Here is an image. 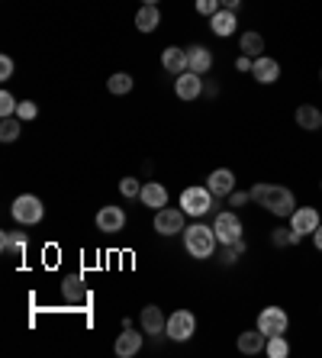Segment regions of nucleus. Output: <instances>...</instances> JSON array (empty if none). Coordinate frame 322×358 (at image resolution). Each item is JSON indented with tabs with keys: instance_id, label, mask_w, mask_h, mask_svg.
<instances>
[{
	"instance_id": "1",
	"label": "nucleus",
	"mask_w": 322,
	"mask_h": 358,
	"mask_svg": "<svg viewBox=\"0 0 322 358\" xmlns=\"http://www.w3.org/2000/svg\"><path fill=\"white\" fill-rule=\"evenodd\" d=\"M251 200H255L258 207H265L268 213L274 217H290L293 210H297V197L290 187H281V184H255L251 187Z\"/></svg>"
},
{
	"instance_id": "2",
	"label": "nucleus",
	"mask_w": 322,
	"mask_h": 358,
	"mask_svg": "<svg viewBox=\"0 0 322 358\" xmlns=\"http://www.w3.org/2000/svg\"><path fill=\"white\" fill-rule=\"evenodd\" d=\"M216 229L203 223H193L184 229V249L190 252V259H210L216 252Z\"/></svg>"
},
{
	"instance_id": "3",
	"label": "nucleus",
	"mask_w": 322,
	"mask_h": 358,
	"mask_svg": "<svg viewBox=\"0 0 322 358\" xmlns=\"http://www.w3.org/2000/svg\"><path fill=\"white\" fill-rule=\"evenodd\" d=\"M181 210L187 213V217H207L210 210H213V191H210L207 184L200 187V184H193V187H184L181 191Z\"/></svg>"
},
{
	"instance_id": "4",
	"label": "nucleus",
	"mask_w": 322,
	"mask_h": 358,
	"mask_svg": "<svg viewBox=\"0 0 322 358\" xmlns=\"http://www.w3.org/2000/svg\"><path fill=\"white\" fill-rule=\"evenodd\" d=\"M10 213H13V220H17L20 226H36L45 217V207H42V200L36 197V194H20V197L13 200Z\"/></svg>"
},
{
	"instance_id": "5",
	"label": "nucleus",
	"mask_w": 322,
	"mask_h": 358,
	"mask_svg": "<svg viewBox=\"0 0 322 358\" xmlns=\"http://www.w3.org/2000/svg\"><path fill=\"white\" fill-rule=\"evenodd\" d=\"M168 339L174 342H187L190 336L197 333V317L190 313V310H174L171 317H168Z\"/></svg>"
},
{
	"instance_id": "6",
	"label": "nucleus",
	"mask_w": 322,
	"mask_h": 358,
	"mask_svg": "<svg viewBox=\"0 0 322 358\" xmlns=\"http://www.w3.org/2000/svg\"><path fill=\"white\" fill-rule=\"evenodd\" d=\"M290 326V317L284 307H265L258 313V329L265 336H284Z\"/></svg>"
},
{
	"instance_id": "7",
	"label": "nucleus",
	"mask_w": 322,
	"mask_h": 358,
	"mask_svg": "<svg viewBox=\"0 0 322 358\" xmlns=\"http://www.w3.org/2000/svg\"><path fill=\"white\" fill-rule=\"evenodd\" d=\"M184 213L181 207H161V210H155V233L158 236H174V233H184Z\"/></svg>"
},
{
	"instance_id": "8",
	"label": "nucleus",
	"mask_w": 322,
	"mask_h": 358,
	"mask_svg": "<svg viewBox=\"0 0 322 358\" xmlns=\"http://www.w3.org/2000/svg\"><path fill=\"white\" fill-rule=\"evenodd\" d=\"M319 213H316V207H297L293 213H290V229L303 239V236H313L316 229H319Z\"/></svg>"
},
{
	"instance_id": "9",
	"label": "nucleus",
	"mask_w": 322,
	"mask_h": 358,
	"mask_svg": "<svg viewBox=\"0 0 322 358\" xmlns=\"http://www.w3.org/2000/svg\"><path fill=\"white\" fill-rule=\"evenodd\" d=\"M97 229L100 233H107V236H113V233H123V226H126V213H123V207H113V203H107V207H100L97 210Z\"/></svg>"
},
{
	"instance_id": "10",
	"label": "nucleus",
	"mask_w": 322,
	"mask_h": 358,
	"mask_svg": "<svg viewBox=\"0 0 322 358\" xmlns=\"http://www.w3.org/2000/svg\"><path fill=\"white\" fill-rule=\"evenodd\" d=\"M213 229H216V239L229 245V242H239L242 239V220L235 213H219L213 220Z\"/></svg>"
},
{
	"instance_id": "11",
	"label": "nucleus",
	"mask_w": 322,
	"mask_h": 358,
	"mask_svg": "<svg viewBox=\"0 0 322 358\" xmlns=\"http://www.w3.org/2000/svg\"><path fill=\"white\" fill-rule=\"evenodd\" d=\"M174 94L181 100H197L203 94V75H193V71H184V75L174 78Z\"/></svg>"
},
{
	"instance_id": "12",
	"label": "nucleus",
	"mask_w": 322,
	"mask_h": 358,
	"mask_svg": "<svg viewBox=\"0 0 322 358\" xmlns=\"http://www.w3.org/2000/svg\"><path fill=\"white\" fill-rule=\"evenodd\" d=\"M251 78L258 84H274L281 78V62L271 59V55H258L255 65H251Z\"/></svg>"
},
{
	"instance_id": "13",
	"label": "nucleus",
	"mask_w": 322,
	"mask_h": 358,
	"mask_svg": "<svg viewBox=\"0 0 322 358\" xmlns=\"http://www.w3.org/2000/svg\"><path fill=\"white\" fill-rule=\"evenodd\" d=\"M207 187L213 191V197H229L232 191H235V175H232L229 168H216L213 175L207 178Z\"/></svg>"
},
{
	"instance_id": "14",
	"label": "nucleus",
	"mask_w": 322,
	"mask_h": 358,
	"mask_svg": "<svg viewBox=\"0 0 322 358\" xmlns=\"http://www.w3.org/2000/svg\"><path fill=\"white\" fill-rule=\"evenodd\" d=\"M210 68H213V52H210L207 45H190L187 49V71L207 75Z\"/></svg>"
},
{
	"instance_id": "15",
	"label": "nucleus",
	"mask_w": 322,
	"mask_h": 358,
	"mask_svg": "<svg viewBox=\"0 0 322 358\" xmlns=\"http://www.w3.org/2000/svg\"><path fill=\"white\" fill-rule=\"evenodd\" d=\"M161 68H165L168 75H184L187 71V49H177V45H168L161 52Z\"/></svg>"
},
{
	"instance_id": "16",
	"label": "nucleus",
	"mask_w": 322,
	"mask_h": 358,
	"mask_svg": "<svg viewBox=\"0 0 322 358\" xmlns=\"http://www.w3.org/2000/svg\"><path fill=\"white\" fill-rule=\"evenodd\" d=\"M139 200L145 203V207H152V210H161V207H168V187L165 184H158V181H145L142 184Z\"/></svg>"
},
{
	"instance_id": "17",
	"label": "nucleus",
	"mask_w": 322,
	"mask_h": 358,
	"mask_svg": "<svg viewBox=\"0 0 322 358\" xmlns=\"http://www.w3.org/2000/svg\"><path fill=\"white\" fill-rule=\"evenodd\" d=\"M139 323H142V329H145V336H161L168 329V320H165V313L155 307V303H149V307L142 310V317H139Z\"/></svg>"
},
{
	"instance_id": "18",
	"label": "nucleus",
	"mask_w": 322,
	"mask_h": 358,
	"mask_svg": "<svg viewBox=\"0 0 322 358\" xmlns=\"http://www.w3.org/2000/svg\"><path fill=\"white\" fill-rule=\"evenodd\" d=\"M139 349H142V333H136V329H123V333L116 336L113 352H116L119 358H133V355H139Z\"/></svg>"
},
{
	"instance_id": "19",
	"label": "nucleus",
	"mask_w": 322,
	"mask_h": 358,
	"mask_svg": "<svg viewBox=\"0 0 322 358\" xmlns=\"http://www.w3.org/2000/svg\"><path fill=\"white\" fill-rule=\"evenodd\" d=\"M235 26H239V20H235V10H219V13H213L210 17V29H213V36H219V39H226V36L235 33Z\"/></svg>"
},
{
	"instance_id": "20",
	"label": "nucleus",
	"mask_w": 322,
	"mask_h": 358,
	"mask_svg": "<svg viewBox=\"0 0 322 358\" xmlns=\"http://www.w3.org/2000/svg\"><path fill=\"white\" fill-rule=\"evenodd\" d=\"M158 23H161V10H158V3H142L139 13H136V29H139V33H155Z\"/></svg>"
},
{
	"instance_id": "21",
	"label": "nucleus",
	"mask_w": 322,
	"mask_h": 358,
	"mask_svg": "<svg viewBox=\"0 0 322 358\" xmlns=\"http://www.w3.org/2000/svg\"><path fill=\"white\" fill-rule=\"evenodd\" d=\"M293 120H297V126H300V129H306V133H316V129H322V110L313 107V103H303V107H297Z\"/></svg>"
},
{
	"instance_id": "22",
	"label": "nucleus",
	"mask_w": 322,
	"mask_h": 358,
	"mask_svg": "<svg viewBox=\"0 0 322 358\" xmlns=\"http://www.w3.org/2000/svg\"><path fill=\"white\" fill-rule=\"evenodd\" d=\"M0 252L7 259H23L26 255V233H0Z\"/></svg>"
},
{
	"instance_id": "23",
	"label": "nucleus",
	"mask_w": 322,
	"mask_h": 358,
	"mask_svg": "<svg viewBox=\"0 0 322 358\" xmlns=\"http://www.w3.org/2000/svg\"><path fill=\"white\" fill-rule=\"evenodd\" d=\"M265 345H268V336L261 333L258 326L239 336V352L242 355H258V352H265Z\"/></svg>"
},
{
	"instance_id": "24",
	"label": "nucleus",
	"mask_w": 322,
	"mask_h": 358,
	"mask_svg": "<svg viewBox=\"0 0 322 358\" xmlns=\"http://www.w3.org/2000/svg\"><path fill=\"white\" fill-rule=\"evenodd\" d=\"M239 49H242V55H248V59H258V55H265V36L255 33V29H248V33H242Z\"/></svg>"
},
{
	"instance_id": "25",
	"label": "nucleus",
	"mask_w": 322,
	"mask_h": 358,
	"mask_svg": "<svg viewBox=\"0 0 322 358\" xmlns=\"http://www.w3.org/2000/svg\"><path fill=\"white\" fill-rule=\"evenodd\" d=\"M133 75H126V71H116V75H110V81H107V87H110V94H116V97H123V94H129L133 91Z\"/></svg>"
},
{
	"instance_id": "26",
	"label": "nucleus",
	"mask_w": 322,
	"mask_h": 358,
	"mask_svg": "<svg viewBox=\"0 0 322 358\" xmlns=\"http://www.w3.org/2000/svg\"><path fill=\"white\" fill-rule=\"evenodd\" d=\"M61 294H65V300H84L87 297V291H84V284L78 275H68L65 284H61Z\"/></svg>"
},
{
	"instance_id": "27",
	"label": "nucleus",
	"mask_w": 322,
	"mask_h": 358,
	"mask_svg": "<svg viewBox=\"0 0 322 358\" xmlns=\"http://www.w3.org/2000/svg\"><path fill=\"white\" fill-rule=\"evenodd\" d=\"M20 123H23L20 117H3V120H0V139H3V142H17L20 139Z\"/></svg>"
},
{
	"instance_id": "28",
	"label": "nucleus",
	"mask_w": 322,
	"mask_h": 358,
	"mask_svg": "<svg viewBox=\"0 0 322 358\" xmlns=\"http://www.w3.org/2000/svg\"><path fill=\"white\" fill-rule=\"evenodd\" d=\"M265 352L271 358H287L290 355V345H287V339H284V336H268Z\"/></svg>"
},
{
	"instance_id": "29",
	"label": "nucleus",
	"mask_w": 322,
	"mask_h": 358,
	"mask_svg": "<svg viewBox=\"0 0 322 358\" xmlns=\"http://www.w3.org/2000/svg\"><path fill=\"white\" fill-rule=\"evenodd\" d=\"M245 255V242H229V245H223V262L226 265H235V262Z\"/></svg>"
},
{
	"instance_id": "30",
	"label": "nucleus",
	"mask_w": 322,
	"mask_h": 358,
	"mask_svg": "<svg viewBox=\"0 0 322 358\" xmlns=\"http://www.w3.org/2000/svg\"><path fill=\"white\" fill-rule=\"evenodd\" d=\"M271 242L277 245V249H284V245H297L300 236L293 233V229H274V233H271Z\"/></svg>"
},
{
	"instance_id": "31",
	"label": "nucleus",
	"mask_w": 322,
	"mask_h": 358,
	"mask_svg": "<svg viewBox=\"0 0 322 358\" xmlns=\"http://www.w3.org/2000/svg\"><path fill=\"white\" fill-rule=\"evenodd\" d=\"M17 97L10 91H0V117H17Z\"/></svg>"
},
{
	"instance_id": "32",
	"label": "nucleus",
	"mask_w": 322,
	"mask_h": 358,
	"mask_svg": "<svg viewBox=\"0 0 322 358\" xmlns=\"http://www.w3.org/2000/svg\"><path fill=\"white\" fill-rule=\"evenodd\" d=\"M119 191H123V197L139 200V194H142V181H136V178H123V181H119Z\"/></svg>"
},
{
	"instance_id": "33",
	"label": "nucleus",
	"mask_w": 322,
	"mask_h": 358,
	"mask_svg": "<svg viewBox=\"0 0 322 358\" xmlns=\"http://www.w3.org/2000/svg\"><path fill=\"white\" fill-rule=\"evenodd\" d=\"M17 117L23 120V123H29V120L39 117V107H36L33 100H20V107H17Z\"/></svg>"
},
{
	"instance_id": "34",
	"label": "nucleus",
	"mask_w": 322,
	"mask_h": 358,
	"mask_svg": "<svg viewBox=\"0 0 322 358\" xmlns=\"http://www.w3.org/2000/svg\"><path fill=\"white\" fill-rule=\"evenodd\" d=\"M223 10V3L219 0H197V13L200 17H213V13H219Z\"/></svg>"
},
{
	"instance_id": "35",
	"label": "nucleus",
	"mask_w": 322,
	"mask_h": 358,
	"mask_svg": "<svg viewBox=\"0 0 322 358\" xmlns=\"http://www.w3.org/2000/svg\"><path fill=\"white\" fill-rule=\"evenodd\" d=\"M10 78H13V59L0 55V81H10Z\"/></svg>"
},
{
	"instance_id": "36",
	"label": "nucleus",
	"mask_w": 322,
	"mask_h": 358,
	"mask_svg": "<svg viewBox=\"0 0 322 358\" xmlns=\"http://www.w3.org/2000/svg\"><path fill=\"white\" fill-rule=\"evenodd\" d=\"M248 200H251V194H245V191H232L229 194V203H232V207H242V203H248Z\"/></svg>"
},
{
	"instance_id": "37",
	"label": "nucleus",
	"mask_w": 322,
	"mask_h": 358,
	"mask_svg": "<svg viewBox=\"0 0 322 358\" xmlns=\"http://www.w3.org/2000/svg\"><path fill=\"white\" fill-rule=\"evenodd\" d=\"M251 65H255V59H248V55H242V59L235 62V68H239V71H251Z\"/></svg>"
},
{
	"instance_id": "38",
	"label": "nucleus",
	"mask_w": 322,
	"mask_h": 358,
	"mask_svg": "<svg viewBox=\"0 0 322 358\" xmlns=\"http://www.w3.org/2000/svg\"><path fill=\"white\" fill-rule=\"evenodd\" d=\"M313 242H316V249L322 252V223H319V229H316V233H313Z\"/></svg>"
},
{
	"instance_id": "39",
	"label": "nucleus",
	"mask_w": 322,
	"mask_h": 358,
	"mask_svg": "<svg viewBox=\"0 0 322 358\" xmlns=\"http://www.w3.org/2000/svg\"><path fill=\"white\" fill-rule=\"evenodd\" d=\"M219 3H223L226 10H239V3H242V0H219Z\"/></svg>"
},
{
	"instance_id": "40",
	"label": "nucleus",
	"mask_w": 322,
	"mask_h": 358,
	"mask_svg": "<svg viewBox=\"0 0 322 358\" xmlns=\"http://www.w3.org/2000/svg\"><path fill=\"white\" fill-rule=\"evenodd\" d=\"M142 3H158V0H142Z\"/></svg>"
},
{
	"instance_id": "41",
	"label": "nucleus",
	"mask_w": 322,
	"mask_h": 358,
	"mask_svg": "<svg viewBox=\"0 0 322 358\" xmlns=\"http://www.w3.org/2000/svg\"><path fill=\"white\" fill-rule=\"evenodd\" d=\"M319 81H322V68H319Z\"/></svg>"
},
{
	"instance_id": "42",
	"label": "nucleus",
	"mask_w": 322,
	"mask_h": 358,
	"mask_svg": "<svg viewBox=\"0 0 322 358\" xmlns=\"http://www.w3.org/2000/svg\"><path fill=\"white\" fill-rule=\"evenodd\" d=\"M319 191H322V181H319Z\"/></svg>"
}]
</instances>
